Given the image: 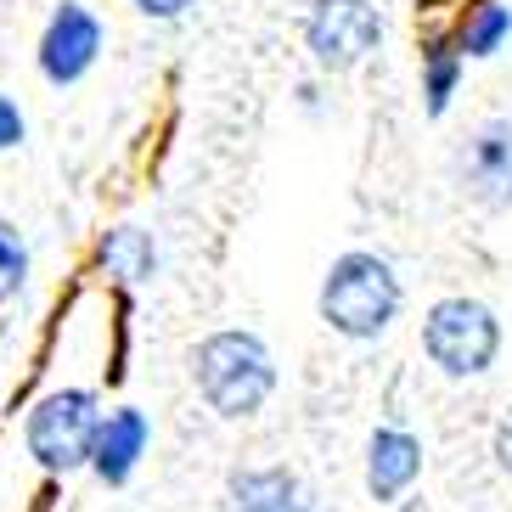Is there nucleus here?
Instances as JSON below:
<instances>
[{
  "mask_svg": "<svg viewBox=\"0 0 512 512\" xmlns=\"http://www.w3.org/2000/svg\"><path fill=\"white\" fill-rule=\"evenodd\" d=\"M192 383L203 394V406L226 422L259 417L265 400L276 394V355L271 344L248 327H226L209 332L203 344L192 349Z\"/></svg>",
  "mask_w": 512,
  "mask_h": 512,
  "instance_id": "f257e3e1",
  "label": "nucleus"
},
{
  "mask_svg": "<svg viewBox=\"0 0 512 512\" xmlns=\"http://www.w3.org/2000/svg\"><path fill=\"white\" fill-rule=\"evenodd\" d=\"M400 304H406V287H400L389 259L366 254V248H349V254H338L327 265V276H321L316 310L338 338L372 344V338H383V332L394 327Z\"/></svg>",
  "mask_w": 512,
  "mask_h": 512,
  "instance_id": "f03ea898",
  "label": "nucleus"
},
{
  "mask_svg": "<svg viewBox=\"0 0 512 512\" xmlns=\"http://www.w3.org/2000/svg\"><path fill=\"white\" fill-rule=\"evenodd\" d=\"M96 428H102V394L96 389H46L23 417V445H29L40 473H79L91 467Z\"/></svg>",
  "mask_w": 512,
  "mask_h": 512,
  "instance_id": "7ed1b4c3",
  "label": "nucleus"
},
{
  "mask_svg": "<svg viewBox=\"0 0 512 512\" xmlns=\"http://www.w3.org/2000/svg\"><path fill=\"white\" fill-rule=\"evenodd\" d=\"M422 355L434 361L439 377L451 383H467V377H484L501 355V321L484 299H467V293H451V299H434L428 316H422Z\"/></svg>",
  "mask_w": 512,
  "mask_h": 512,
  "instance_id": "20e7f679",
  "label": "nucleus"
},
{
  "mask_svg": "<svg viewBox=\"0 0 512 512\" xmlns=\"http://www.w3.org/2000/svg\"><path fill=\"white\" fill-rule=\"evenodd\" d=\"M383 46V17L372 0H310L304 12V51L321 74H349Z\"/></svg>",
  "mask_w": 512,
  "mask_h": 512,
  "instance_id": "39448f33",
  "label": "nucleus"
},
{
  "mask_svg": "<svg viewBox=\"0 0 512 512\" xmlns=\"http://www.w3.org/2000/svg\"><path fill=\"white\" fill-rule=\"evenodd\" d=\"M102 46H107L102 17H96L85 0H62L57 12L46 17V29H40V46H34L40 79L57 85V91H68V85H79V79L102 62Z\"/></svg>",
  "mask_w": 512,
  "mask_h": 512,
  "instance_id": "423d86ee",
  "label": "nucleus"
},
{
  "mask_svg": "<svg viewBox=\"0 0 512 512\" xmlns=\"http://www.w3.org/2000/svg\"><path fill=\"white\" fill-rule=\"evenodd\" d=\"M456 192L479 209H512V119H484L456 147Z\"/></svg>",
  "mask_w": 512,
  "mask_h": 512,
  "instance_id": "0eeeda50",
  "label": "nucleus"
},
{
  "mask_svg": "<svg viewBox=\"0 0 512 512\" xmlns=\"http://www.w3.org/2000/svg\"><path fill=\"white\" fill-rule=\"evenodd\" d=\"M152 445V422L141 406H113L102 411V428H96V451H91V473L107 484V490H119V484L136 479L141 456Z\"/></svg>",
  "mask_w": 512,
  "mask_h": 512,
  "instance_id": "6e6552de",
  "label": "nucleus"
},
{
  "mask_svg": "<svg viewBox=\"0 0 512 512\" xmlns=\"http://www.w3.org/2000/svg\"><path fill=\"white\" fill-rule=\"evenodd\" d=\"M422 479V439L411 428H372L366 439V496L372 501H400Z\"/></svg>",
  "mask_w": 512,
  "mask_h": 512,
  "instance_id": "1a4fd4ad",
  "label": "nucleus"
},
{
  "mask_svg": "<svg viewBox=\"0 0 512 512\" xmlns=\"http://www.w3.org/2000/svg\"><path fill=\"white\" fill-rule=\"evenodd\" d=\"M226 512H316V496L293 467H237L226 479Z\"/></svg>",
  "mask_w": 512,
  "mask_h": 512,
  "instance_id": "9d476101",
  "label": "nucleus"
},
{
  "mask_svg": "<svg viewBox=\"0 0 512 512\" xmlns=\"http://www.w3.org/2000/svg\"><path fill=\"white\" fill-rule=\"evenodd\" d=\"M91 265L113 287H141V282H152V271H158V242H152L141 226H113V231L96 237Z\"/></svg>",
  "mask_w": 512,
  "mask_h": 512,
  "instance_id": "9b49d317",
  "label": "nucleus"
},
{
  "mask_svg": "<svg viewBox=\"0 0 512 512\" xmlns=\"http://www.w3.org/2000/svg\"><path fill=\"white\" fill-rule=\"evenodd\" d=\"M462 68L467 62H462V51H456V40H445V34H428V40H422V107H428V119H445V113H451Z\"/></svg>",
  "mask_w": 512,
  "mask_h": 512,
  "instance_id": "f8f14e48",
  "label": "nucleus"
},
{
  "mask_svg": "<svg viewBox=\"0 0 512 512\" xmlns=\"http://www.w3.org/2000/svg\"><path fill=\"white\" fill-rule=\"evenodd\" d=\"M512 40V6L507 0H479V6H467V17H462V29H456V51H462V62L467 57H496L501 46Z\"/></svg>",
  "mask_w": 512,
  "mask_h": 512,
  "instance_id": "ddd939ff",
  "label": "nucleus"
},
{
  "mask_svg": "<svg viewBox=\"0 0 512 512\" xmlns=\"http://www.w3.org/2000/svg\"><path fill=\"white\" fill-rule=\"evenodd\" d=\"M29 237L17 231V220H6L0 214V304H12L17 293H23V282H29Z\"/></svg>",
  "mask_w": 512,
  "mask_h": 512,
  "instance_id": "4468645a",
  "label": "nucleus"
},
{
  "mask_svg": "<svg viewBox=\"0 0 512 512\" xmlns=\"http://www.w3.org/2000/svg\"><path fill=\"white\" fill-rule=\"evenodd\" d=\"M29 141V119H23V107L12 102V96L0 91V152H12Z\"/></svg>",
  "mask_w": 512,
  "mask_h": 512,
  "instance_id": "2eb2a0df",
  "label": "nucleus"
},
{
  "mask_svg": "<svg viewBox=\"0 0 512 512\" xmlns=\"http://www.w3.org/2000/svg\"><path fill=\"white\" fill-rule=\"evenodd\" d=\"M130 6H136L147 23H181V17L192 12L197 0H130Z\"/></svg>",
  "mask_w": 512,
  "mask_h": 512,
  "instance_id": "dca6fc26",
  "label": "nucleus"
},
{
  "mask_svg": "<svg viewBox=\"0 0 512 512\" xmlns=\"http://www.w3.org/2000/svg\"><path fill=\"white\" fill-rule=\"evenodd\" d=\"M490 451H496V467H501V473H512V411L496 422V439H490Z\"/></svg>",
  "mask_w": 512,
  "mask_h": 512,
  "instance_id": "f3484780",
  "label": "nucleus"
}]
</instances>
